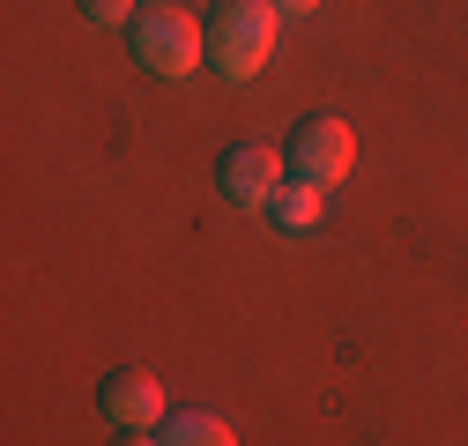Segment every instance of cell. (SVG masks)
<instances>
[{
	"label": "cell",
	"instance_id": "obj_2",
	"mask_svg": "<svg viewBox=\"0 0 468 446\" xmlns=\"http://www.w3.org/2000/svg\"><path fill=\"white\" fill-rule=\"evenodd\" d=\"M134 60H142L149 75H164V82H179V75H194V68L208 60V30H201L186 8L156 0V8L134 23Z\"/></svg>",
	"mask_w": 468,
	"mask_h": 446
},
{
	"label": "cell",
	"instance_id": "obj_9",
	"mask_svg": "<svg viewBox=\"0 0 468 446\" xmlns=\"http://www.w3.org/2000/svg\"><path fill=\"white\" fill-rule=\"evenodd\" d=\"M275 8H282V16H313L320 0H275Z\"/></svg>",
	"mask_w": 468,
	"mask_h": 446
},
{
	"label": "cell",
	"instance_id": "obj_6",
	"mask_svg": "<svg viewBox=\"0 0 468 446\" xmlns=\"http://www.w3.org/2000/svg\"><path fill=\"white\" fill-rule=\"evenodd\" d=\"M320 201H327V186H313V179L290 172V179H282V194L268 201V216L282 223V231H298V239H305V231H320Z\"/></svg>",
	"mask_w": 468,
	"mask_h": 446
},
{
	"label": "cell",
	"instance_id": "obj_4",
	"mask_svg": "<svg viewBox=\"0 0 468 446\" xmlns=\"http://www.w3.org/2000/svg\"><path fill=\"white\" fill-rule=\"evenodd\" d=\"M223 194L239 201V208H268L275 194H282V179H290V156L282 149H268V142H246V149H230L223 156Z\"/></svg>",
	"mask_w": 468,
	"mask_h": 446
},
{
	"label": "cell",
	"instance_id": "obj_7",
	"mask_svg": "<svg viewBox=\"0 0 468 446\" xmlns=\"http://www.w3.org/2000/svg\"><path fill=\"white\" fill-rule=\"evenodd\" d=\"M164 446H239V431L223 417H208V409H171L164 417Z\"/></svg>",
	"mask_w": 468,
	"mask_h": 446
},
{
	"label": "cell",
	"instance_id": "obj_8",
	"mask_svg": "<svg viewBox=\"0 0 468 446\" xmlns=\"http://www.w3.org/2000/svg\"><path fill=\"white\" fill-rule=\"evenodd\" d=\"M82 16H90L97 30H120V23H142V16H134V0H82Z\"/></svg>",
	"mask_w": 468,
	"mask_h": 446
},
{
	"label": "cell",
	"instance_id": "obj_5",
	"mask_svg": "<svg viewBox=\"0 0 468 446\" xmlns=\"http://www.w3.org/2000/svg\"><path fill=\"white\" fill-rule=\"evenodd\" d=\"M97 402H104L112 424H127V431L164 424V387H156L149 372H134V365H127V372H104V395H97Z\"/></svg>",
	"mask_w": 468,
	"mask_h": 446
},
{
	"label": "cell",
	"instance_id": "obj_3",
	"mask_svg": "<svg viewBox=\"0 0 468 446\" xmlns=\"http://www.w3.org/2000/svg\"><path fill=\"white\" fill-rule=\"evenodd\" d=\"M349 164H357V134H349L342 120H305L298 134H290V172L313 179V186L349 179Z\"/></svg>",
	"mask_w": 468,
	"mask_h": 446
},
{
	"label": "cell",
	"instance_id": "obj_10",
	"mask_svg": "<svg viewBox=\"0 0 468 446\" xmlns=\"http://www.w3.org/2000/svg\"><path fill=\"white\" fill-rule=\"evenodd\" d=\"M127 446H156V439H127Z\"/></svg>",
	"mask_w": 468,
	"mask_h": 446
},
{
	"label": "cell",
	"instance_id": "obj_1",
	"mask_svg": "<svg viewBox=\"0 0 468 446\" xmlns=\"http://www.w3.org/2000/svg\"><path fill=\"white\" fill-rule=\"evenodd\" d=\"M275 37H282V8H275V0H223L216 23H208V60L230 82H246V75L268 68Z\"/></svg>",
	"mask_w": 468,
	"mask_h": 446
}]
</instances>
